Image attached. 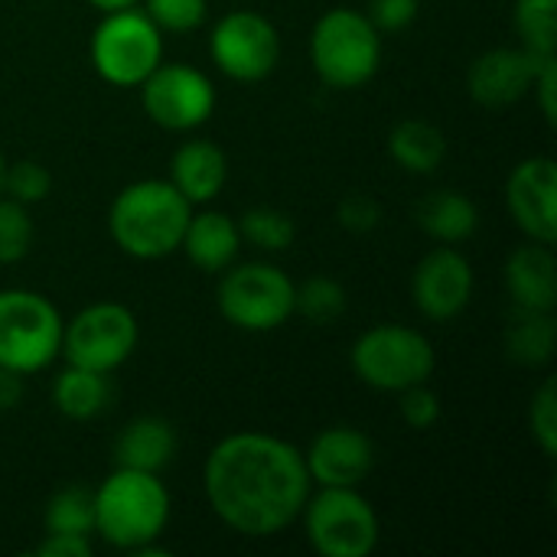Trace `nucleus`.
<instances>
[{"instance_id":"f257e3e1","label":"nucleus","mask_w":557,"mask_h":557,"mask_svg":"<svg viewBox=\"0 0 557 557\" xmlns=\"http://www.w3.org/2000/svg\"><path fill=\"white\" fill-rule=\"evenodd\" d=\"M212 512L248 539L284 532L310 499L304 454L271 434H232L206 460Z\"/></svg>"},{"instance_id":"f03ea898","label":"nucleus","mask_w":557,"mask_h":557,"mask_svg":"<svg viewBox=\"0 0 557 557\" xmlns=\"http://www.w3.org/2000/svg\"><path fill=\"white\" fill-rule=\"evenodd\" d=\"M193 202L170 180H140L117 193L108 225L121 251L157 261L180 248Z\"/></svg>"},{"instance_id":"7ed1b4c3","label":"nucleus","mask_w":557,"mask_h":557,"mask_svg":"<svg viewBox=\"0 0 557 557\" xmlns=\"http://www.w3.org/2000/svg\"><path fill=\"white\" fill-rule=\"evenodd\" d=\"M170 519V493L157 473L114 470L95 490V532L124 552L157 542Z\"/></svg>"},{"instance_id":"20e7f679","label":"nucleus","mask_w":557,"mask_h":557,"mask_svg":"<svg viewBox=\"0 0 557 557\" xmlns=\"http://www.w3.org/2000/svg\"><path fill=\"white\" fill-rule=\"evenodd\" d=\"M310 59L330 88H359L379 72L382 62L379 29L366 13L336 7L317 20L310 36Z\"/></svg>"},{"instance_id":"39448f33","label":"nucleus","mask_w":557,"mask_h":557,"mask_svg":"<svg viewBox=\"0 0 557 557\" xmlns=\"http://www.w3.org/2000/svg\"><path fill=\"white\" fill-rule=\"evenodd\" d=\"M62 317L36 290H0V366L29 375L62 352Z\"/></svg>"},{"instance_id":"423d86ee","label":"nucleus","mask_w":557,"mask_h":557,"mask_svg":"<svg viewBox=\"0 0 557 557\" xmlns=\"http://www.w3.org/2000/svg\"><path fill=\"white\" fill-rule=\"evenodd\" d=\"M91 62L104 82L134 88L163 62V36L157 23L134 7L104 13L91 36Z\"/></svg>"},{"instance_id":"0eeeda50","label":"nucleus","mask_w":557,"mask_h":557,"mask_svg":"<svg viewBox=\"0 0 557 557\" xmlns=\"http://www.w3.org/2000/svg\"><path fill=\"white\" fill-rule=\"evenodd\" d=\"M356 375L379 392H405L434 372V346L408 326H375L352 346Z\"/></svg>"},{"instance_id":"6e6552de","label":"nucleus","mask_w":557,"mask_h":557,"mask_svg":"<svg viewBox=\"0 0 557 557\" xmlns=\"http://www.w3.org/2000/svg\"><path fill=\"white\" fill-rule=\"evenodd\" d=\"M294 281L274 264H238L219 284L222 317L248 333H268L294 313Z\"/></svg>"},{"instance_id":"1a4fd4ad","label":"nucleus","mask_w":557,"mask_h":557,"mask_svg":"<svg viewBox=\"0 0 557 557\" xmlns=\"http://www.w3.org/2000/svg\"><path fill=\"white\" fill-rule=\"evenodd\" d=\"M304 525L323 557H369L379 545V516L356 490L323 486L317 499H307Z\"/></svg>"},{"instance_id":"9d476101","label":"nucleus","mask_w":557,"mask_h":557,"mask_svg":"<svg viewBox=\"0 0 557 557\" xmlns=\"http://www.w3.org/2000/svg\"><path fill=\"white\" fill-rule=\"evenodd\" d=\"M137 346V320L121 304H95L62 330V352L69 366L114 372Z\"/></svg>"},{"instance_id":"9b49d317","label":"nucleus","mask_w":557,"mask_h":557,"mask_svg":"<svg viewBox=\"0 0 557 557\" xmlns=\"http://www.w3.org/2000/svg\"><path fill=\"white\" fill-rule=\"evenodd\" d=\"M215 65L235 82H261L281 59V36L274 23L255 10H235L219 20L209 39Z\"/></svg>"},{"instance_id":"f8f14e48","label":"nucleus","mask_w":557,"mask_h":557,"mask_svg":"<svg viewBox=\"0 0 557 557\" xmlns=\"http://www.w3.org/2000/svg\"><path fill=\"white\" fill-rule=\"evenodd\" d=\"M140 91H144V111L150 114L153 124L166 131H193L206 124L215 108L212 82L199 69L180 62H166V65L160 62L140 82Z\"/></svg>"},{"instance_id":"ddd939ff","label":"nucleus","mask_w":557,"mask_h":557,"mask_svg":"<svg viewBox=\"0 0 557 557\" xmlns=\"http://www.w3.org/2000/svg\"><path fill=\"white\" fill-rule=\"evenodd\" d=\"M506 202L519 228L542 245L557 238V170L552 157L522 160L506 186Z\"/></svg>"},{"instance_id":"4468645a","label":"nucleus","mask_w":557,"mask_h":557,"mask_svg":"<svg viewBox=\"0 0 557 557\" xmlns=\"http://www.w3.org/2000/svg\"><path fill=\"white\" fill-rule=\"evenodd\" d=\"M304 463L310 483L356 490L375 467V447L356 428H330L310 444Z\"/></svg>"},{"instance_id":"2eb2a0df","label":"nucleus","mask_w":557,"mask_h":557,"mask_svg":"<svg viewBox=\"0 0 557 557\" xmlns=\"http://www.w3.org/2000/svg\"><path fill=\"white\" fill-rule=\"evenodd\" d=\"M473 294L470 261L454 248L431 251L414 271V304L431 320H454Z\"/></svg>"},{"instance_id":"dca6fc26","label":"nucleus","mask_w":557,"mask_h":557,"mask_svg":"<svg viewBox=\"0 0 557 557\" xmlns=\"http://www.w3.org/2000/svg\"><path fill=\"white\" fill-rule=\"evenodd\" d=\"M545 55L522 49H493L480 55L470 69V95L486 108L516 104L535 82V72Z\"/></svg>"},{"instance_id":"f3484780","label":"nucleus","mask_w":557,"mask_h":557,"mask_svg":"<svg viewBox=\"0 0 557 557\" xmlns=\"http://www.w3.org/2000/svg\"><path fill=\"white\" fill-rule=\"evenodd\" d=\"M176 454V431L170 421L144 414L121 428L114 441V463L121 470L160 473Z\"/></svg>"},{"instance_id":"a211bd4d","label":"nucleus","mask_w":557,"mask_h":557,"mask_svg":"<svg viewBox=\"0 0 557 557\" xmlns=\"http://www.w3.org/2000/svg\"><path fill=\"white\" fill-rule=\"evenodd\" d=\"M506 284L512 294V307L525 310H555L557 304V264L548 245H522L506 264Z\"/></svg>"},{"instance_id":"6ab92c4d","label":"nucleus","mask_w":557,"mask_h":557,"mask_svg":"<svg viewBox=\"0 0 557 557\" xmlns=\"http://www.w3.org/2000/svg\"><path fill=\"white\" fill-rule=\"evenodd\" d=\"M180 248L186 251V258L209 274H219L225 268H232L238 248H242V232L238 222L225 212H202V215H189V225L183 232Z\"/></svg>"},{"instance_id":"aec40b11","label":"nucleus","mask_w":557,"mask_h":557,"mask_svg":"<svg viewBox=\"0 0 557 557\" xmlns=\"http://www.w3.org/2000/svg\"><path fill=\"white\" fill-rule=\"evenodd\" d=\"M228 176V163L225 153L212 144V140H186L170 163V183L196 206V202H209L219 196V189L225 186Z\"/></svg>"},{"instance_id":"412c9836","label":"nucleus","mask_w":557,"mask_h":557,"mask_svg":"<svg viewBox=\"0 0 557 557\" xmlns=\"http://www.w3.org/2000/svg\"><path fill=\"white\" fill-rule=\"evenodd\" d=\"M418 225L431 238L454 245V242H463V238H470L476 232L480 212H476V206H473L470 196H463L457 189H437V193H431V196L421 199V206H418Z\"/></svg>"},{"instance_id":"4be33fe9","label":"nucleus","mask_w":557,"mask_h":557,"mask_svg":"<svg viewBox=\"0 0 557 557\" xmlns=\"http://www.w3.org/2000/svg\"><path fill=\"white\" fill-rule=\"evenodd\" d=\"M557 323L555 310H525L512 307L506 323V352L519 366H545L555 356Z\"/></svg>"},{"instance_id":"5701e85b","label":"nucleus","mask_w":557,"mask_h":557,"mask_svg":"<svg viewBox=\"0 0 557 557\" xmlns=\"http://www.w3.org/2000/svg\"><path fill=\"white\" fill-rule=\"evenodd\" d=\"M52 401L55 408L72 418V421H88L98 418L108 401H111V382L108 372H95V369H82V366H69L55 385H52Z\"/></svg>"},{"instance_id":"b1692460","label":"nucleus","mask_w":557,"mask_h":557,"mask_svg":"<svg viewBox=\"0 0 557 557\" xmlns=\"http://www.w3.org/2000/svg\"><path fill=\"white\" fill-rule=\"evenodd\" d=\"M388 150L395 157V163L408 173H434L447 153V140L444 134L428 124V121H401L392 137H388Z\"/></svg>"},{"instance_id":"393cba45","label":"nucleus","mask_w":557,"mask_h":557,"mask_svg":"<svg viewBox=\"0 0 557 557\" xmlns=\"http://www.w3.org/2000/svg\"><path fill=\"white\" fill-rule=\"evenodd\" d=\"M46 532H55V535L95 532V493L82 486L59 490L46 506Z\"/></svg>"},{"instance_id":"a878e982","label":"nucleus","mask_w":557,"mask_h":557,"mask_svg":"<svg viewBox=\"0 0 557 557\" xmlns=\"http://www.w3.org/2000/svg\"><path fill=\"white\" fill-rule=\"evenodd\" d=\"M516 29L535 55H555L557 0H516Z\"/></svg>"},{"instance_id":"bb28decb","label":"nucleus","mask_w":557,"mask_h":557,"mask_svg":"<svg viewBox=\"0 0 557 557\" xmlns=\"http://www.w3.org/2000/svg\"><path fill=\"white\" fill-rule=\"evenodd\" d=\"M238 232H242V238H248L261 251H284L294 242L297 225L287 212L271 209V206H258V209H248L242 215Z\"/></svg>"},{"instance_id":"cd10ccee","label":"nucleus","mask_w":557,"mask_h":557,"mask_svg":"<svg viewBox=\"0 0 557 557\" xmlns=\"http://www.w3.org/2000/svg\"><path fill=\"white\" fill-rule=\"evenodd\" d=\"M294 310H300L317 326H330L346 310V290L333 277H310L294 294Z\"/></svg>"},{"instance_id":"c85d7f7f","label":"nucleus","mask_w":557,"mask_h":557,"mask_svg":"<svg viewBox=\"0 0 557 557\" xmlns=\"http://www.w3.org/2000/svg\"><path fill=\"white\" fill-rule=\"evenodd\" d=\"M33 245V219L23 202L0 199V264L20 261Z\"/></svg>"},{"instance_id":"c756f323","label":"nucleus","mask_w":557,"mask_h":557,"mask_svg":"<svg viewBox=\"0 0 557 557\" xmlns=\"http://www.w3.org/2000/svg\"><path fill=\"white\" fill-rule=\"evenodd\" d=\"M49 186H52V176L46 166L33 163V160H20L13 166L3 170V186L10 199L29 206V202H42L49 196Z\"/></svg>"},{"instance_id":"7c9ffc66","label":"nucleus","mask_w":557,"mask_h":557,"mask_svg":"<svg viewBox=\"0 0 557 557\" xmlns=\"http://www.w3.org/2000/svg\"><path fill=\"white\" fill-rule=\"evenodd\" d=\"M144 13L160 33H189L206 20V0H147Z\"/></svg>"},{"instance_id":"2f4dec72","label":"nucleus","mask_w":557,"mask_h":557,"mask_svg":"<svg viewBox=\"0 0 557 557\" xmlns=\"http://www.w3.org/2000/svg\"><path fill=\"white\" fill-rule=\"evenodd\" d=\"M529 421H532V434L539 441V447L545 450V457H555L557 454V385L548 379L535 401H532V411H529Z\"/></svg>"},{"instance_id":"473e14b6","label":"nucleus","mask_w":557,"mask_h":557,"mask_svg":"<svg viewBox=\"0 0 557 557\" xmlns=\"http://www.w3.org/2000/svg\"><path fill=\"white\" fill-rule=\"evenodd\" d=\"M401 418L414 428V431H428L437 424L441 418V401L437 395L421 382V385H411L401 392Z\"/></svg>"},{"instance_id":"72a5a7b5","label":"nucleus","mask_w":557,"mask_h":557,"mask_svg":"<svg viewBox=\"0 0 557 557\" xmlns=\"http://www.w3.org/2000/svg\"><path fill=\"white\" fill-rule=\"evenodd\" d=\"M379 222H382V206H379L372 196L352 193V196H346V199L339 202V225H343V228L362 235V232L379 228Z\"/></svg>"},{"instance_id":"f704fd0d","label":"nucleus","mask_w":557,"mask_h":557,"mask_svg":"<svg viewBox=\"0 0 557 557\" xmlns=\"http://www.w3.org/2000/svg\"><path fill=\"white\" fill-rule=\"evenodd\" d=\"M418 16V0H372L369 3V20L375 29L395 33L411 26V20Z\"/></svg>"},{"instance_id":"c9c22d12","label":"nucleus","mask_w":557,"mask_h":557,"mask_svg":"<svg viewBox=\"0 0 557 557\" xmlns=\"http://www.w3.org/2000/svg\"><path fill=\"white\" fill-rule=\"evenodd\" d=\"M532 88L539 91V104H542L545 117H548V121H555V114H557V59L555 55H545V59H542V65H539V72H535Z\"/></svg>"},{"instance_id":"e433bc0d","label":"nucleus","mask_w":557,"mask_h":557,"mask_svg":"<svg viewBox=\"0 0 557 557\" xmlns=\"http://www.w3.org/2000/svg\"><path fill=\"white\" fill-rule=\"evenodd\" d=\"M42 557H91V542L88 535H55L46 532V542L36 548Z\"/></svg>"},{"instance_id":"4c0bfd02","label":"nucleus","mask_w":557,"mask_h":557,"mask_svg":"<svg viewBox=\"0 0 557 557\" xmlns=\"http://www.w3.org/2000/svg\"><path fill=\"white\" fill-rule=\"evenodd\" d=\"M20 398H23V375L7 369V366H0V411L16 408Z\"/></svg>"},{"instance_id":"58836bf2","label":"nucleus","mask_w":557,"mask_h":557,"mask_svg":"<svg viewBox=\"0 0 557 557\" xmlns=\"http://www.w3.org/2000/svg\"><path fill=\"white\" fill-rule=\"evenodd\" d=\"M95 10H101V13H114V10H127V7H137L140 0H88Z\"/></svg>"},{"instance_id":"ea45409f","label":"nucleus","mask_w":557,"mask_h":557,"mask_svg":"<svg viewBox=\"0 0 557 557\" xmlns=\"http://www.w3.org/2000/svg\"><path fill=\"white\" fill-rule=\"evenodd\" d=\"M3 170H7V163H3V153H0V186H3Z\"/></svg>"}]
</instances>
